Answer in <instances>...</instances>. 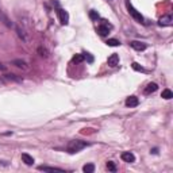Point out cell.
<instances>
[{"instance_id": "obj_7", "label": "cell", "mask_w": 173, "mask_h": 173, "mask_svg": "<svg viewBox=\"0 0 173 173\" xmlns=\"http://www.w3.org/2000/svg\"><path fill=\"white\" fill-rule=\"evenodd\" d=\"M107 62H108V65L111 68H115L119 65V56H118L117 53H114L111 54V56L108 57V60H107Z\"/></svg>"}, {"instance_id": "obj_1", "label": "cell", "mask_w": 173, "mask_h": 173, "mask_svg": "<svg viewBox=\"0 0 173 173\" xmlns=\"http://www.w3.org/2000/svg\"><path fill=\"white\" fill-rule=\"evenodd\" d=\"M88 146V143L87 142H83V141H78V139H74V141H71L69 143H68V148L66 150L71 154H74V153H78L81 152L84 148H87Z\"/></svg>"}, {"instance_id": "obj_6", "label": "cell", "mask_w": 173, "mask_h": 173, "mask_svg": "<svg viewBox=\"0 0 173 173\" xmlns=\"http://www.w3.org/2000/svg\"><path fill=\"white\" fill-rule=\"evenodd\" d=\"M15 30H16V34H18V37L22 39V41H23V42H26V43L30 42V37L27 35V32H26L23 28H20L18 26V27H15Z\"/></svg>"}, {"instance_id": "obj_8", "label": "cell", "mask_w": 173, "mask_h": 173, "mask_svg": "<svg viewBox=\"0 0 173 173\" xmlns=\"http://www.w3.org/2000/svg\"><path fill=\"white\" fill-rule=\"evenodd\" d=\"M11 64L15 65V66L19 68V69H22V71H28V64L23 60H14Z\"/></svg>"}, {"instance_id": "obj_10", "label": "cell", "mask_w": 173, "mask_h": 173, "mask_svg": "<svg viewBox=\"0 0 173 173\" xmlns=\"http://www.w3.org/2000/svg\"><path fill=\"white\" fill-rule=\"evenodd\" d=\"M122 160L124 162H134L135 161V155L131 152H123L122 153Z\"/></svg>"}, {"instance_id": "obj_15", "label": "cell", "mask_w": 173, "mask_h": 173, "mask_svg": "<svg viewBox=\"0 0 173 173\" xmlns=\"http://www.w3.org/2000/svg\"><path fill=\"white\" fill-rule=\"evenodd\" d=\"M22 161H23L26 165H32V164H34V158H32L30 154H27V153H23V154H22Z\"/></svg>"}, {"instance_id": "obj_14", "label": "cell", "mask_w": 173, "mask_h": 173, "mask_svg": "<svg viewBox=\"0 0 173 173\" xmlns=\"http://www.w3.org/2000/svg\"><path fill=\"white\" fill-rule=\"evenodd\" d=\"M158 89V85L155 84V83H150V84H148V87L145 88V95H150V93H153V92H155Z\"/></svg>"}, {"instance_id": "obj_2", "label": "cell", "mask_w": 173, "mask_h": 173, "mask_svg": "<svg viewBox=\"0 0 173 173\" xmlns=\"http://www.w3.org/2000/svg\"><path fill=\"white\" fill-rule=\"evenodd\" d=\"M0 22H1L4 26H7L8 28H15V25L11 22V19L8 18V15L4 12L1 7H0Z\"/></svg>"}, {"instance_id": "obj_21", "label": "cell", "mask_w": 173, "mask_h": 173, "mask_svg": "<svg viewBox=\"0 0 173 173\" xmlns=\"http://www.w3.org/2000/svg\"><path fill=\"white\" fill-rule=\"evenodd\" d=\"M89 18H91L92 20H97V19L100 18V16H99V12H97V11H95V10H92L91 12H89Z\"/></svg>"}, {"instance_id": "obj_4", "label": "cell", "mask_w": 173, "mask_h": 173, "mask_svg": "<svg viewBox=\"0 0 173 173\" xmlns=\"http://www.w3.org/2000/svg\"><path fill=\"white\" fill-rule=\"evenodd\" d=\"M111 28H112V26L108 25V23H106V20H104L102 25L97 27V34H99L100 37H106V35H108V32H109Z\"/></svg>"}, {"instance_id": "obj_24", "label": "cell", "mask_w": 173, "mask_h": 173, "mask_svg": "<svg viewBox=\"0 0 173 173\" xmlns=\"http://www.w3.org/2000/svg\"><path fill=\"white\" fill-rule=\"evenodd\" d=\"M38 53H39V56L41 57H47V50L45 49V47H42V46H41V47H38Z\"/></svg>"}, {"instance_id": "obj_18", "label": "cell", "mask_w": 173, "mask_h": 173, "mask_svg": "<svg viewBox=\"0 0 173 173\" xmlns=\"http://www.w3.org/2000/svg\"><path fill=\"white\" fill-rule=\"evenodd\" d=\"M83 170H84L85 173H93V170H95V165H93V164H87V165L83 166Z\"/></svg>"}, {"instance_id": "obj_25", "label": "cell", "mask_w": 173, "mask_h": 173, "mask_svg": "<svg viewBox=\"0 0 173 173\" xmlns=\"http://www.w3.org/2000/svg\"><path fill=\"white\" fill-rule=\"evenodd\" d=\"M85 58H88V61H89V62H92V61H93V57H92V56H89V54H87V56H85Z\"/></svg>"}, {"instance_id": "obj_11", "label": "cell", "mask_w": 173, "mask_h": 173, "mask_svg": "<svg viewBox=\"0 0 173 173\" xmlns=\"http://www.w3.org/2000/svg\"><path fill=\"white\" fill-rule=\"evenodd\" d=\"M172 22H173V19H172V16H170V15H164V16H161V18H160L158 23L161 26H170V25H172Z\"/></svg>"}, {"instance_id": "obj_9", "label": "cell", "mask_w": 173, "mask_h": 173, "mask_svg": "<svg viewBox=\"0 0 173 173\" xmlns=\"http://www.w3.org/2000/svg\"><path fill=\"white\" fill-rule=\"evenodd\" d=\"M131 47L134 50H138V52H142V50H145L148 46H146V43L143 42H139V41H133V42H130Z\"/></svg>"}, {"instance_id": "obj_26", "label": "cell", "mask_w": 173, "mask_h": 173, "mask_svg": "<svg viewBox=\"0 0 173 173\" xmlns=\"http://www.w3.org/2000/svg\"><path fill=\"white\" fill-rule=\"evenodd\" d=\"M6 69H7V68H6V65H3V64H1V62H0V71H6Z\"/></svg>"}, {"instance_id": "obj_20", "label": "cell", "mask_w": 173, "mask_h": 173, "mask_svg": "<svg viewBox=\"0 0 173 173\" xmlns=\"http://www.w3.org/2000/svg\"><path fill=\"white\" fill-rule=\"evenodd\" d=\"M106 43H107L108 46H112V47H115V46H119V45H120L119 41H118V39H114V38L108 39V41H107Z\"/></svg>"}, {"instance_id": "obj_12", "label": "cell", "mask_w": 173, "mask_h": 173, "mask_svg": "<svg viewBox=\"0 0 173 173\" xmlns=\"http://www.w3.org/2000/svg\"><path fill=\"white\" fill-rule=\"evenodd\" d=\"M38 170H42V172H64V169H61V168H53V166H46V165L38 166Z\"/></svg>"}, {"instance_id": "obj_27", "label": "cell", "mask_w": 173, "mask_h": 173, "mask_svg": "<svg viewBox=\"0 0 173 173\" xmlns=\"http://www.w3.org/2000/svg\"><path fill=\"white\" fill-rule=\"evenodd\" d=\"M152 153H153V154H157V153H158V150H157V149H153Z\"/></svg>"}, {"instance_id": "obj_23", "label": "cell", "mask_w": 173, "mask_h": 173, "mask_svg": "<svg viewBox=\"0 0 173 173\" xmlns=\"http://www.w3.org/2000/svg\"><path fill=\"white\" fill-rule=\"evenodd\" d=\"M131 66H133V69H134V71H137V72H145V69H143V68H142L139 64H137V62H133V65H131Z\"/></svg>"}, {"instance_id": "obj_16", "label": "cell", "mask_w": 173, "mask_h": 173, "mask_svg": "<svg viewBox=\"0 0 173 173\" xmlns=\"http://www.w3.org/2000/svg\"><path fill=\"white\" fill-rule=\"evenodd\" d=\"M4 78H6V80H11V81H16V83H22V81H23L20 77H18V76H16V74H14V73L4 74Z\"/></svg>"}, {"instance_id": "obj_3", "label": "cell", "mask_w": 173, "mask_h": 173, "mask_svg": "<svg viewBox=\"0 0 173 173\" xmlns=\"http://www.w3.org/2000/svg\"><path fill=\"white\" fill-rule=\"evenodd\" d=\"M127 10H129V12H130V15L135 19V20L139 22V23H143V16L141 15V12H138V11L135 10L130 3H127Z\"/></svg>"}, {"instance_id": "obj_28", "label": "cell", "mask_w": 173, "mask_h": 173, "mask_svg": "<svg viewBox=\"0 0 173 173\" xmlns=\"http://www.w3.org/2000/svg\"><path fill=\"white\" fill-rule=\"evenodd\" d=\"M3 84H4V81L1 80V78H0V85H3Z\"/></svg>"}, {"instance_id": "obj_19", "label": "cell", "mask_w": 173, "mask_h": 173, "mask_svg": "<svg viewBox=\"0 0 173 173\" xmlns=\"http://www.w3.org/2000/svg\"><path fill=\"white\" fill-rule=\"evenodd\" d=\"M84 60H85L84 54H76V56L73 57V62H76V64H78V62H83Z\"/></svg>"}, {"instance_id": "obj_17", "label": "cell", "mask_w": 173, "mask_h": 173, "mask_svg": "<svg viewBox=\"0 0 173 173\" xmlns=\"http://www.w3.org/2000/svg\"><path fill=\"white\" fill-rule=\"evenodd\" d=\"M161 97H164V99H166V100L172 99V97H173V92L170 91V89H164L162 93H161Z\"/></svg>"}, {"instance_id": "obj_22", "label": "cell", "mask_w": 173, "mask_h": 173, "mask_svg": "<svg viewBox=\"0 0 173 173\" xmlns=\"http://www.w3.org/2000/svg\"><path fill=\"white\" fill-rule=\"evenodd\" d=\"M107 169H108L109 172H117V166H115V164H114L112 161H108V162H107Z\"/></svg>"}, {"instance_id": "obj_5", "label": "cell", "mask_w": 173, "mask_h": 173, "mask_svg": "<svg viewBox=\"0 0 173 173\" xmlns=\"http://www.w3.org/2000/svg\"><path fill=\"white\" fill-rule=\"evenodd\" d=\"M57 14H58L61 25H68V22H69V14H68V11L62 10V8H58V10H57Z\"/></svg>"}, {"instance_id": "obj_13", "label": "cell", "mask_w": 173, "mask_h": 173, "mask_svg": "<svg viewBox=\"0 0 173 173\" xmlns=\"http://www.w3.org/2000/svg\"><path fill=\"white\" fill-rule=\"evenodd\" d=\"M138 104H139V100H138L137 96H130L126 100V106L127 107H137Z\"/></svg>"}]
</instances>
